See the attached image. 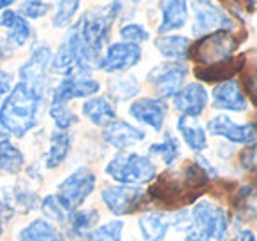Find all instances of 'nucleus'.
I'll list each match as a JSON object with an SVG mask.
<instances>
[{
  "instance_id": "nucleus-1",
  "label": "nucleus",
  "mask_w": 257,
  "mask_h": 241,
  "mask_svg": "<svg viewBox=\"0 0 257 241\" xmlns=\"http://www.w3.org/2000/svg\"><path fill=\"white\" fill-rule=\"evenodd\" d=\"M43 93L18 83L0 106V129L15 138H23L37 124Z\"/></svg>"
},
{
  "instance_id": "nucleus-2",
  "label": "nucleus",
  "mask_w": 257,
  "mask_h": 241,
  "mask_svg": "<svg viewBox=\"0 0 257 241\" xmlns=\"http://www.w3.org/2000/svg\"><path fill=\"white\" fill-rule=\"evenodd\" d=\"M106 173L120 185L140 187L157 178V167L147 155L136 152H120L107 162Z\"/></svg>"
},
{
  "instance_id": "nucleus-3",
  "label": "nucleus",
  "mask_w": 257,
  "mask_h": 241,
  "mask_svg": "<svg viewBox=\"0 0 257 241\" xmlns=\"http://www.w3.org/2000/svg\"><path fill=\"white\" fill-rule=\"evenodd\" d=\"M121 4L120 2H111L102 9H93V11L86 13L76 25H78L79 39L85 44L86 50L92 53L100 55L102 48L109 41L111 27H113L114 18L120 13ZM102 57V55H100Z\"/></svg>"
},
{
  "instance_id": "nucleus-4",
  "label": "nucleus",
  "mask_w": 257,
  "mask_h": 241,
  "mask_svg": "<svg viewBox=\"0 0 257 241\" xmlns=\"http://www.w3.org/2000/svg\"><path fill=\"white\" fill-rule=\"evenodd\" d=\"M190 218L192 232L204 241H229V211L225 208L213 204L208 199H199L190 209Z\"/></svg>"
},
{
  "instance_id": "nucleus-5",
  "label": "nucleus",
  "mask_w": 257,
  "mask_h": 241,
  "mask_svg": "<svg viewBox=\"0 0 257 241\" xmlns=\"http://www.w3.org/2000/svg\"><path fill=\"white\" fill-rule=\"evenodd\" d=\"M239 43H241V39L227 30L208 34V36L199 37L194 44H190L189 58L196 60L203 67L218 64V62L231 58L232 53L238 50Z\"/></svg>"
},
{
  "instance_id": "nucleus-6",
  "label": "nucleus",
  "mask_w": 257,
  "mask_h": 241,
  "mask_svg": "<svg viewBox=\"0 0 257 241\" xmlns=\"http://www.w3.org/2000/svg\"><path fill=\"white\" fill-rule=\"evenodd\" d=\"M95 188V174L88 167H79L71 173L62 183H58L57 199L69 213L76 211Z\"/></svg>"
},
{
  "instance_id": "nucleus-7",
  "label": "nucleus",
  "mask_w": 257,
  "mask_h": 241,
  "mask_svg": "<svg viewBox=\"0 0 257 241\" xmlns=\"http://www.w3.org/2000/svg\"><path fill=\"white\" fill-rule=\"evenodd\" d=\"M192 8L194 36L203 37L213 32H222V30L231 32L234 29L232 18L229 16V13L224 11L218 4H213V2H192Z\"/></svg>"
},
{
  "instance_id": "nucleus-8",
  "label": "nucleus",
  "mask_w": 257,
  "mask_h": 241,
  "mask_svg": "<svg viewBox=\"0 0 257 241\" xmlns=\"http://www.w3.org/2000/svg\"><path fill=\"white\" fill-rule=\"evenodd\" d=\"M154 201L161 202L162 206H183L187 202H192L197 199L196 194L189 192L183 185L180 174L164 173L159 178H155V183L147 192Z\"/></svg>"
},
{
  "instance_id": "nucleus-9",
  "label": "nucleus",
  "mask_w": 257,
  "mask_h": 241,
  "mask_svg": "<svg viewBox=\"0 0 257 241\" xmlns=\"http://www.w3.org/2000/svg\"><path fill=\"white\" fill-rule=\"evenodd\" d=\"M147 192L140 187H128V185H109L102 188L100 199L113 215H128L141 208Z\"/></svg>"
},
{
  "instance_id": "nucleus-10",
  "label": "nucleus",
  "mask_w": 257,
  "mask_h": 241,
  "mask_svg": "<svg viewBox=\"0 0 257 241\" xmlns=\"http://www.w3.org/2000/svg\"><path fill=\"white\" fill-rule=\"evenodd\" d=\"M187 67L178 62H166V64L155 65L148 72V83L157 92V99H169L175 97L183 86V81L187 78Z\"/></svg>"
},
{
  "instance_id": "nucleus-11",
  "label": "nucleus",
  "mask_w": 257,
  "mask_h": 241,
  "mask_svg": "<svg viewBox=\"0 0 257 241\" xmlns=\"http://www.w3.org/2000/svg\"><path fill=\"white\" fill-rule=\"evenodd\" d=\"M51 62V50L50 46H44L39 44L32 50L30 58L25 64L20 67V83L30 86L36 92L43 93L44 95V88H46V71L48 65Z\"/></svg>"
},
{
  "instance_id": "nucleus-12",
  "label": "nucleus",
  "mask_w": 257,
  "mask_h": 241,
  "mask_svg": "<svg viewBox=\"0 0 257 241\" xmlns=\"http://www.w3.org/2000/svg\"><path fill=\"white\" fill-rule=\"evenodd\" d=\"M141 57H143V51L140 46L120 41V43H113L107 46L104 57L100 58L99 69L109 74H116V72H123L140 64Z\"/></svg>"
},
{
  "instance_id": "nucleus-13",
  "label": "nucleus",
  "mask_w": 257,
  "mask_h": 241,
  "mask_svg": "<svg viewBox=\"0 0 257 241\" xmlns=\"http://www.w3.org/2000/svg\"><path fill=\"white\" fill-rule=\"evenodd\" d=\"M208 132L217 138H224L231 143H236V145H243V146H250L255 143L257 138V131L255 125L252 122L248 124H236L232 122L229 116L225 114H217L215 118H211L208 122Z\"/></svg>"
},
{
  "instance_id": "nucleus-14",
  "label": "nucleus",
  "mask_w": 257,
  "mask_h": 241,
  "mask_svg": "<svg viewBox=\"0 0 257 241\" xmlns=\"http://www.w3.org/2000/svg\"><path fill=\"white\" fill-rule=\"evenodd\" d=\"M0 27L8 29V37L0 43V50L6 48L9 53H11L15 48L25 46L34 34L29 22H27L23 16H20V13L11 11V9L2 11V15H0Z\"/></svg>"
},
{
  "instance_id": "nucleus-15",
  "label": "nucleus",
  "mask_w": 257,
  "mask_h": 241,
  "mask_svg": "<svg viewBox=\"0 0 257 241\" xmlns=\"http://www.w3.org/2000/svg\"><path fill=\"white\" fill-rule=\"evenodd\" d=\"M166 113H168V106H166L164 100L157 99V97H143V99L134 100L128 106V114L134 120L148 125L154 131H162Z\"/></svg>"
},
{
  "instance_id": "nucleus-16",
  "label": "nucleus",
  "mask_w": 257,
  "mask_h": 241,
  "mask_svg": "<svg viewBox=\"0 0 257 241\" xmlns=\"http://www.w3.org/2000/svg\"><path fill=\"white\" fill-rule=\"evenodd\" d=\"M211 97H213L211 104H213L215 109L241 113L248 107V99H246L239 81H236V79H227L224 83H218L211 92Z\"/></svg>"
},
{
  "instance_id": "nucleus-17",
  "label": "nucleus",
  "mask_w": 257,
  "mask_h": 241,
  "mask_svg": "<svg viewBox=\"0 0 257 241\" xmlns=\"http://www.w3.org/2000/svg\"><path fill=\"white\" fill-rule=\"evenodd\" d=\"M100 90V83L92 78H65L64 81L58 83V86L53 90L51 102L57 104H67L72 99H81V97H92Z\"/></svg>"
},
{
  "instance_id": "nucleus-18",
  "label": "nucleus",
  "mask_w": 257,
  "mask_h": 241,
  "mask_svg": "<svg viewBox=\"0 0 257 241\" xmlns=\"http://www.w3.org/2000/svg\"><path fill=\"white\" fill-rule=\"evenodd\" d=\"M173 104L182 116L196 118L204 111L208 104V92L201 83H189L182 86L180 92L173 97Z\"/></svg>"
},
{
  "instance_id": "nucleus-19",
  "label": "nucleus",
  "mask_w": 257,
  "mask_h": 241,
  "mask_svg": "<svg viewBox=\"0 0 257 241\" xmlns=\"http://www.w3.org/2000/svg\"><path fill=\"white\" fill-rule=\"evenodd\" d=\"M145 138H147L145 131L138 129L136 125H131L121 120L111 122L102 132L104 141L116 150H127L131 146L138 145V143L145 141Z\"/></svg>"
},
{
  "instance_id": "nucleus-20",
  "label": "nucleus",
  "mask_w": 257,
  "mask_h": 241,
  "mask_svg": "<svg viewBox=\"0 0 257 241\" xmlns=\"http://www.w3.org/2000/svg\"><path fill=\"white\" fill-rule=\"evenodd\" d=\"M245 64H246L245 55H236V57L232 55L231 58H227L224 62H218V64L197 67L196 76L201 81H206V83H224L227 79H234V76L243 71Z\"/></svg>"
},
{
  "instance_id": "nucleus-21",
  "label": "nucleus",
  "mask_w": 257,
  "mask_h": 241,
  "mask_svg": "<svg viewBox=\"0 0 257 241\" xmlns=\"http://www.w3.org/2000/svg\"><path fill=\"white\" fill-rule=\"evenodd\" d=\"M162 20L159 25V34L166 36L175 30H180L187 25L189 20V6L182 0H171V2H161Z\"/></svg>"
},
{
  "instance_id": "nucleus-22",
  "label": "nucleus",
  "mask_w": 257,
  "mask_h": 241,
  "mask_svg": "<svg viewBox=\"0 0 257 241\" xmlns=\"http://www.w3.org/2000/svg\"><path fill=\"white\" fill-rule=\"evenodd\" d=\"M81 109L93 125L107 127L111 122L116 120V107L107 97H90L88 100H85Z\"/></svg>"
},
{
  "instance_id": "nucleus-23",
  "label": "nucleus",
  "mask_w": 257,
  "mask_h": 241,
  "mask_svg": "<svg viewBox=\"0 0 257 241\" xmlns=\"http://www.w3.org/2000/svg\"><path fill=\"white\" fill-rule=\"evenodd\" d=\"M138 225L143 241H164L166 232L171 227V218L164 211H150L140 216Z\"/></svg>"
},
{
  "instance_id": "nucleus-24",
  "label": "nucleus",
  "mask_w": 257,
  "mask_h": 241,
  "mask_svg": "<svg viewBox=\"0 0 257 241\" xmlns=\"http://www.w3.org/2000/svg\"><path fill=\"white\" fill-rule=\"evenodd\" d=\"M18 241H64V236L50 220L37 218L20 230Z\"/></svg>"
},
{
  "instance_id": "nucleus-25",
  "label": "nucleus",
  "mask_w": 257,
  "mask_h": 241,
  "mask_svg": "<svg viewBox=\"0 0 257 241\" xmlns=\"http://www.w3.org/2000/svg\"><path fill=\"white\" fill-rule=\"evenodd\" d=\"M99 222V211L95 208L88 209H76L67 216V230L72 237H86Z\"/></svg>"
},
{
  "instance_id": "nucleus-26",
  "label": "nucleus",
  "mask_w": 257,
  "mask_h": 241,
  "mask_svg": "<svg viewBox=\"0 0 257 241\" xmlns=\"http://www.w3.org/2000/svg\"><path fill=\"white\" fill-rule=\"evenodd\" d=\"M155 48L164 58H169L171 62H182L189 58L190 41L183 36H161L155 39Z\"/></svg>"
},
{
  "instance_id": "nucleus-27",
  "label": "nucleus",
  "mask_w": 257,
  "mask_h": 241,
  "mask_svg": "<svg viewBox=\"0 0 257 241\" xmlns=\"http://www.w3.org/2000/svg\"><path fill=\"white\" fill-rule=\"evenodd\" d=\"M178 132L182 134L185 145L189 146L192 152H203L208 146V139H206V132H204L203 125L196 120V118H189V116H180L178 120Z\"/></svg>"
},
{
  "instance_id": "nucleus-28",
  "label": "nucleus",
  "mask_w": 257,
  "mask_h": 241,
  "mask_svg": "<svg viewBox=\"0 0 257 241\" xmlns=\"http://www.w3.org/2000/svg\"><path fill=\"white\" fill-rule=\"evenodd\" d=\"M71 146H72V139L67 132L55 131L50 138V148L44 153V166H46L48 169L58 167L67 159L69 152H71Z\"/></svg>"
},
{
  "instance_id": "nucleus-29",
  "label": "nucleus",
  "mask_w": 257,
  "mask_h": 241,
  "mask_svg": "<svg viewBox=\"0 0 257 241\" xmlns=\"http://www.w3.org/2000/svg\"><path fill=\"white\" fill-rule=\"evenodd\" d=\"M25 166V157L18 146L13 145L9 139L0 141V173L18 174Z\"/></svg>"
},
{
  "instance_id": "nucleus-30",
  "label": "nucleus",
  "mask_w": 257,
  "mask_h": 241,
  "mask_svg": "<svg viewBox=\"0 0 257 241\" xmlns=\"http://www.w3.org/2000/svg\"><path fill=\"white\" fill-rule=\"evenodd\" d=\"M107 90H109V95L116 100H127L133 99L140 93V83L134 76L131 74H120L114 76L107 83Z\"/></svg>"
},
{
  "instance_id": "nucleus-31",
  "label": "nucleus",
  "mask_w": 257,
  "mask_h": 241,
  "mask_svg": "<svg viewBox=\"0 0 257 241\" xmlns=\"http://www.w3.org/2000/svg\"><path fill=\"white\" fill-rule=\"evenodd\" d=\"M234 209L239 216L252 220L255 216V192H253L252 185H243L236 190L234 194Z\"/></svg>"
},
{
  "instance_id": "nucleus-32",
  "label": "nucleus",
  "mask_w": 257,
  "mask_h": 241,
  "mask_svg": "<svg viewBox=\"0 0 257 241\" xmlns=\"http://www.w3.org/2000/svg\"><path fill=\"white\" fill-rule=\"evenodd\" d=\"M150 153L157 155L166 166H173L180 157V145L176 138H173L171 134H166L161 143H154L150 146Z\"/></svg>"
},
{
  "instance_id": "nucleus-33",
  "label": "nucleus",
  "mask_w": 257,
  "mask_h": 241,
  "mask_svg": "<svg viewBox=\"0 0 257 241\" xmlns=\"http://www.w3.org/2000/svg\"><path fill=\"white\" fill-rule=\"evenodd\" d=\"M121 230H123V222H121V220L106 222V223H102V225L95 227V229L86 236V241H120Z\"/></svg>"
},
{
  "instance_id": "nucleus-34",
  "label": "nucleus",
  "mask_w": 257,
  "mask_h": 241,
  "mask_svg": "<svg viewBox=\"0 0 257 241\" xmlns=\"http://www.w3.org/2000/svg\"><path fill=\"white\" fill-rule=\"evenodd\" d=\"M50 114L53 118L55 125H57L58 131H67L71 125L78 124V116L69 109L67 104H57V102H51L50 106Z\"/></svg>"
},
{
  "instance_id": "nucleus-35",
  "label": "nucleus",
  "mask_w": 257,
  "mask_h": 241,
  "mask_svg": "<svg viewBox=\"0 0 257 241\" xmlns=\"http://www.w3.org/2000/svg\"><path fill=\"white\" fill-rule=\"evenodd\" d=\"M41 209H43V213L46 215V220H55V222H60V223L67 222L69 211L60 204V201H58L55 194L46 195V197L43 199Z\"/></svg>"
},
{
  "instance_id": "nucleus-36",
  "label": "nucleus",
  "mask_w": 257,
  "mask_h": 241,
  "mask_svg": "<svg viewBox=\"0 0 257 241\" xmlns=\"http://www.w3.org/2000/svg\"><path fill=\"white\" fill-rule=\"evenodd\" d=\"M79 9V2H58L57 4V11L53 15V27L55 29H65V27L71 25L72 18L78 13Z\"/></svg>"
},
{
  "instance_id": "nucleus-37",
  "label": "nucleus",
  "mask_w": 257,
  "mask_h": 241,
  "mask_svg": "<svg viewBox=\"0 0 257 241\" xmlns=\"http://www.w3.org/2000/svg\"><path fill=\"white\" fill-rule=\"evenodd\" d=\"M120 37L123 39V43L140 46L141 43L150 39V34H148V30L145 29L143 25H140V23H127V25H123L120 29Z\"/></svg>"
},
{
  "instance_id": "nucleus-38",
  "label": "nucleus",
  "mask_w": 257,
  "mask_h": 241,
  "mask_svg": "<svg viewBox=\"0 0 257 241\" xmlns=\"http://www.w3.org/2000/svg\"><path fill=\"white\" fill-rule=\"evenodd\" d=\"M50 9V4L46 2H39V0H29V2H23L22 8H20V16L29 20H39Z\"/></svg>"
},
{
  "instance_id": "nucleus-39",
  "label": "nucleus",
  "mask_w": 257,
  "mask_h": 241,
  "mask_svg": "<svg viewBox=\"0 0 257 241\" xmlns=\"http://www.w3.org/2000/svg\"><path fill=\"white\" fill-rule=\"evenodd\" d=\"M239 164H241V169L246 173H252L255 169V146L250 145L248 148L241 150L239 153Z\"/></svg>"
},
{
  "instance_id": "nucleus-40",
  "label": "nucleus",
  "mask_w": 257,
  "mask_h": 241,
  "mask_svg": "<svg viewBox=\"0 0 257 241\" xmlns=\"http://www.w3.org/2000/svg\"><path fill=\"white\" fill-rule=\"evenodd\" d=\"M13 90V74L4 69H0V102L9 95Z\"/></svg>"
},
{
  "instance_id": "nucleus-41",
  "label": "nucleus",
  "mask_w": 257,
  "mask_h": 241,
  "mask_svg": "<svg viewBox=\"0 0 257 241\" xmlns=\"http://www.w3.org/2000/svg\"><path fill=\"white\" fill-rule=\"evenodd\" d=\"M232 241H255V236H253L252 230L243 229V230H239L234 237H232Z\"/></svg>"
},
{
  "instance_id": "nucleus-42",
  "label": "nucleus",
  "mask_w": 257,
  "mask_h": 241,
  "mask_svg": "<svg viewBox=\"0 0 257 241\" xmlns=\"http://www.w3.org/2000/svg\"><path fill=\"white\" fill-rule=\"evenodd\" d=\"M183 241H204V239L197 236L196 232H192V230H190V232H187V236H185V239H183Z\"/></svg>"
},
{
  "instance_id": "nucleus-43",
  "label": "nucleus",
  "mask_w": 257,
  "mask_h": 241,
  "mask_svg": "<svg viewBox=\"0 0 257 241\" xmlns=\"http://www.w3.org/2000/svg\"><path fill=\"white\" fill-rule=\"evenodd\" d=\"M9 6H13V0H0V11H6Z\"/></svg>"
},
{
  "instance_id": "nucleus-44",
  "label": "nucleus",
  "mask_w": 257,
  "mask_h": 241,
  "mask_svg": "<svg viewBox=\"0 0 257 241\" xmlns=\"http://www.w3.org/2000/svg\"><path fill=\"white\" fill-rule=\"evenodd\" d=\"M2 232H4V225H2V216H0V236H2Z\"/></svg>"
},
{
  "instance_id": "nucleus-45",
  "label": "nucleus",
  "mask_w": 257,
  "mask_h": 241,
  "mask_svg": "<svg viewBox=\"0 0 257 241\" xmlns=\"http://www.w3.org/2000/svg\"><path fill=\"white\" fill-rule=\"evenodd\" d=\"M6 139V136H4V132H2V129H0V141H4Z\"/></svg>"
}]
</instances>
